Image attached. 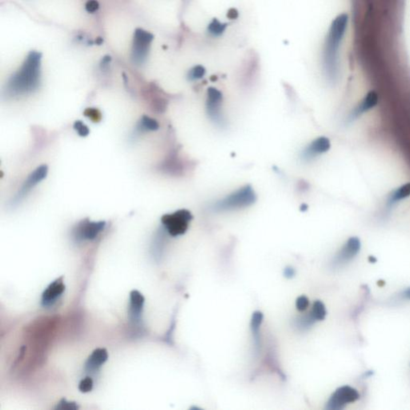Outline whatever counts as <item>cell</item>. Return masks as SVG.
I'll return each instance as SVG.
<instances>
[{"label": "cell", "instance_id": "cell-1", "mask_svg": "<svg viewBox=\"0 0 410 410\" xmlns=\"http://www.w3.org/2000/svg\"><path fill=\"white\" fill-rule=\"evenodd\" d=\"M41 60L40 52H29L20 70L7 82L4 95L8 98H16L36 92L41 81Z\"/></svg>", "mask_w": 410, "mask_h": 410}, {"label": "cell", "instance_id": "cell-2", "mask_svg": "<svg viewBox=\"0 0 410 410\" xmlns=\"http://www.w3.org/2000/svg\"><path fill=\"white\" fill-rule=\"evenodd\" d=\"M347 16L341 15L333 21L331 25L329 35L324 50V69L328 80L331 83H335L338 77V52L339 44L342 40L344 30L346 28Z\"/></svg>", "mask_w": 410, "mask_h": 410}, {"label": "cell", "instance_id": "cell-3", "mask_svg": "<svg viewBox=\"0 0 410 410\" xmlns=\"http://www.w3.org/2000/svg\"><path fill=\"white\" fill-rule=\"evenodd\" d=\"M256 201L257 194L253 187L248 184L212 203L209 209L213 213H227L249 207Z\"/></svg>", "mask_w": 410, "mask_h": 410}, {"label": "cell", "instance_id": "cell-4", "mask_svg": "<svg viewBox=\"0 0 410 410\" xmlns=\"http://www.w3.org/2000/svg\"><path fill=\"white\" fill-rule=\"evenodd\" d=\"M193 219L191 212L187 209H179L171 214L161 217L162 225L171 237L182 236L187 232L190 222Z\"/></svg>", "mask_w": 410, "mask_h": 410}, {"label": "cell", "instance_id": "cell-5", "mask_svg": "<svg viewBox=\"0 0 410 410\" xmlns=\"http://www.w3.org/2000/svg\"><path fill=\"white\" fill-rule=\"evenodd\" d=\"M223 95L219 90L215 88L208 89L206 111L208 116L213 124L221 128H225L227 126V120L225 118L223 109Z\"/></svg>", "mask_w": 410, "mask_h": 410}, {"label": "cell", "instance_id": "cell-6", "mask_svg": "<svg viewBox=\"0 0 410 410\" xmlns=\"http://www.w3.org/2000/svg\"><path fill=\"white\" fill-rule=\"evenodd\" d=\"M153 39V35L141 28H137L135 31L132 50V60L134 64L141 65L145 62Z\"/></svg>", "mask_w": 410, "mask_h": 410}, {"label": "cell", "instance_id": "cell-7", "mask_svg": "<svg viewBox=\"0 0 410 410\" xmlns=\"http://www.w3.org/2000/svg\"><path fill=\"white\" fill-rule=\"evenodd\" d=\"M360 397L358 391L348 385L337 388L331 395L326 404V409L341 410L349 403L355 402Z\"/></svg>", "mask_w": 410, "mask_h": 410}, {"label": "cell", "instance_id": "cell-8", "mask_svg": "<svg viewBox=\"0 0 410 410\" xmlns=\"http://www.w3.org/2000/svg\"><path fill=\"white\" fill-rule=\"evenodd\" d=\"M48 172V166L41 165L28 175L26 180L23 183L22 187H20L18 192L11 200L10 204L12 207L17 206L19 203H21L23 199L26 197L27 195L32 191V188L47 177Z\"/></svg>", "mask_w": 410, "mask_h": 410}, {"label": "cell", "instance_id": "cell-9", "mask_svg": "<svg viewBox=\"0 0 410 410\" xmlns=\"http://www.w3.org/2000/svg\"><path fill=\"white\" fill-rule=\"evenodd\" d=\"M360 249V240L357 237H351L334 256L331 261V267L333 269L343 267L358 254Z\"/></svg>", "mask_w": 410, "mask_h": 410}, {"label": "cell", "instance_id": "cell-10", "mask_svg": "<svg viewBox=\"0 0 410 410\" xmlns=\"http://www.w3.org/2000/svg\"><path fill=\"white\" fill-rule=\"evenodd\" d=\"M105 221H83L74 230V235L79 241H92L105 228Z\"/></svg>", "mask_w": 410, "mask_h": 410}, {"label": "cell", "instance_id": "cell-11", "mask_svg": "<svg viewBox=\"0 0 410 410\" xmlns=\"http://www.w3.org/2000/svg\"><path fill=\"white\" fill-rule=\"evenodd\" d=\"M330 147L331 143L329 138L325 136L317 138L303 149L301 153V159L303 161H311L318 155L327 152L330 149Z\"/></svg>", "mask_w": 410, "mask_h": 410}, {"label": "cell", "instance_id": "cell-12", "mask_svg": "<svg viewBox=\"0 0 410 410\" xmlns=\"http://www.w3.org/2000/svg\"><path fill=\"white\" fill-rule=\"evenodd\" d=\"M378 104V96L375 91H370L364 96L362 101L352 110L348 116V121L352 122L360 117L361 115L376 107Z\"/></svg>", "mask_w": 410, "mask_h": 410}, {"label": "cell", "instance_id": "cell-13", "mask_svg": "<svg viewBox=\"0 0 410 410\" xmlns=\"http://www.w3.org/2000/svg\"><path fill=\"white\" fill-rule=\"evenodd\" d=\"M63 279L64 277H60L47 287L42 295L43 305L48 306L52 305L63 294L65 290V285Z\"/></svg>", "mask_w": 410, "mask_h": 410}, {"label": "cell", "instance_id": "cell-14", "mask_svg": "<svg viewBox=\"0 0 410 410\" xmlns=\"http://www.w3.org/2000/svg\"><path fill=\"white\" fill-rule=\"evenodd\" d=\"M145 298L139 291L132 290L130 293L129 308L128 317L130 321L133 323H139L143 311Z\"/></svg>", "mask_w": 410, "mask_h": 410}, {"label": "cell", "instance_id": "cell-15", "mask_svg": "<svg viewBox=\"0 0 410 410\" xmlns=\"http://www.w3.org/2000/svg\"><path fill=\"white\" fill-rule=\"evenodd\" d=\"M264 315L263 313L257 311L253 313V317H252L251 321V330L253 333V350H254V355L256 357L259 356L261 353V346H262V343H261V333H260V329H261V325L263 322Z\"/></svg>", "mask_w": 410, "mask_h": 410}, {"label": "cell", "instance_id": "cell-16", "mask_svg": "<svg viewBox=\"0 0 410 410\" xmlns=\"http://www.w3.org/2000/svg\"><path fill=\"white\" fill-rule=\"evenodd\" d=\"M108 351L105 348H96L90 355L85 363L86 370L96 371L108 360Z\"/></svg>", "mask_w": 410, "mask_h": 410}, {"label": "cell", "instance_id": "cell-17", "mask_svg": "<svg viewBox=\"0 0 410 410\" xmlns=\"http://www.w3.org/2000/svg\"><path fill=\"white\" fill-rule=\"evenodd\" d=\"M176 154H172L170 158L166 159L163 164V171L173 175H181L184 171V164Z\"/></svg>", "mask_w": 410, "mask_h": 410}, {"label": "cell", "instance_id": "cell-18", "mask_svg": "<svg viewBox=\"0 0 410 410\" xmlns=\"http://www.w3.org/2000/svg\"><path fill=\"white\" fill-rule=\"evenodd\" d=\"M408 196H410V183H405L391 192L387 199V208L390 209L397 202L408 198Z\"/></svg>", "mask_w": 410, "mask_h": 410}, {"label": "cell", "instance_id": "cell-19", "mask_svg": "<svg viewBox=\"0 0 410 410\" xmlns=\"http://www.w3.org/2000/svg\"><path fill=\"white\" fill-rule=\"evenodd\" d=\"M317 320L314 318L312 313L309 312L306 314L301 315L293 319V325L294 328L301 332L309 330L311 327L314 325Z\"/></svg>", "mask_w": 410, "mask_h": 410}, {"label": "cell", "instance_id": "cell-20", "mask_svg": "<svg viewBox=\"0 0 410 410\" xmlns=\"http://www.w3.org/2000/svg\"><path fill=\"white\" fill-rule=\"evenodd\" d=\"M159 124L156 120L147 116H142L137 126L139 132H147V131H157Z\"/></svg>", "mask_w": 410, "mask_h": 410}, {"label": "cell", "instance_id": "cell-21", "mask_svg": "<svg viewBox=\"0 0 410 410\" xmlns=\"http://www.w3.org/2000/svg\"><path fill=\"white\" fill-rule=\"evenodd\" d=\"M311 313L313 314L314 318L318 321L325 320L326 317L327 312L325 306L321 301H316L313 303V308L311 310Z\"/></svg>", "mask_w": 410, "mask_h": 410}, {"label": "cell", "instance_id": "cell-22", "mask_svg": "<svg viewBox=\"0 0 410 410\" xmlns=\"http://www.w3.org/2000/svg\"><path fill=\"white\" fill-rule=\"evenodd\" d=\"M227 26V24H222L217 19H213V21L209 24L208 27V31L212 36H220L223 34Z\"/></svg>", "mask_w": 410, "mask_h": 410}, {"label": "cell", "instance_id": "cell-23", "mask_svg": "<svg viewBox=\"0 0 410 410\" xmlns=\"http://www.w3.org/2000/svg\"><path fill=\"white\" fill-rule=\"evenodd\" d=\"M205 73H206L205 68L201 65H197V66H195L190 70L189 72L187 74V78L191 81L200 80L201 78L204 76Z\"/></svg>", "mask_w": 410, "mask_h": 410}, {"label": "cell", "instance_id": "cell-24", "mask_svg": "<svg viewBox=\"0 0 410 410\" xmlns=\"http://www.w3.org/2000/svg\"><path fill=\"white\" fill-rule=\"evenodd\" d=\"M84 116L89 118L93 122H100L102 119L101 112L96 108H89L85 109L84 112Z\"/></svg>", "mask_w": 410, "mask_h": 410}, {"label": "cell", "instance_id": "cell-25", "mask_svg": "<svg viewBox=\"0 0 410 410\" xmlns=\"http://www.w3.org/2000/svg\"><path fill=\"white\" fill-rule=\"evenodd\" d=\"M73 127L74 129L76 130V132H77L80 136H82V137H86V136H88V135H89V128H88L87 125H85L83 122L80 121V120H77V121L75 122Z\"/></svg>", "mask_w": 410, "mask_h": 410}, {"label": "cell", "instance_id": "cell-26", "mask_svg": "<svg viewBox=\"0 0 410 410\" xmlns=\"http://www.w3.org/2000/svg\"><path fill=\"white\" fill-rule=\"evenodd\" d=\"M92 388H93V380L89 376L83 379L79 384V390L81 392H90L92 391Z\"/></svg>", "mask_w": 410, "mask_h": 410}, {"label": "cell", "instance_id": "cell-27", "mask_svg": "<svg viewBox=\"0 0 410 410\" xmlns=\"http://www.w3.org/2000/svg\"><path fill=\"white\" fill-rule=\"evenodd\" d=\"M309 305V300L306 296H301L297 299L296 308L300 312H304L308 309Z\"/></svg>", "mask_w": 410, "mask_h": 410}, {"label": "cell", "instance_id": "cell-28", "mask_svg": "<svg viewBox=\"0 0 410 410\" xmlns=\"http://www.w3.org/2000/svg\"><path fill=\"white\" fill-rule=\"evenodd\" d=\"M55 408L56 409L76 410L79 408V406L76 402H68L66 399L63 398Z\"/></svg>", "mask_w": 410, "mask_h": 410}, {"label": "cell", "instance_id": "cell-29", "mask_svg": "<svg viewBox=\"0 0 410 410\" xmlns=\"http://www.w3.org/2000/svg\"><path fill=\"white\" fill-rule=\"evenodd\" d=\"M99 8H100V4L96 0H89L85 5L86 11L89 13L97 12Z\"/></svg>", "mask_w": 410, "mask_h": 410}, {"label": "cell", "instance_id": "cell-30", "mask_svg": "<svg viewBox=\"0 0 410 410\" xmlns=\"http://www.w3.org/2000/svg\"><path fill=\"white\" fill-rule=\"evenodd\" d=\"M295 275H296L295 269H293V268L290 267V266H288V267L285 268V270H284V276H285L286 278H293V277H294Z\"/></svg>", "mask_w": 410, "mask_h": 410}, {"label": "cell", "instance_id": "cell-31", "mask_svg": "<svg viewBox=\"0 0 410 410\" xmlns=\"http://www.w3.org/2000/svg\"><path fill=\"white\" fill-rule=\"evenodd\" d=\"M227 16L228 18L230 19V20H235L238 17V12L235 8H231L228 12Z\"/></svg>", "mask_w": 410, "mask_h": 410}, {"label": "cell", "instance_id": "cell-32", "mask_svg": "<svg viewBox=\"0 0 410 410\" xmlns=\"http://www.w3.org/2000/svg\"><path fill=\"white\" fill-rule=\"evenodd\" d=\"M111 60H112V58H111L110 56H106V57H104V58L102 60L101 66L103 67V68L108 66L109 63L111 62Z\"/></svg>", "mask_w": 410, "mask_h": 410}, {"label": "cell", "instance_id": "cell-33", "mask_svg": "<svg viewBox=\"0 0 410 410\" xmlns=\"http://www.w3.org/2000/svg\"><path fill=\"white\" fill-rule=\"evenodd\" d=\"M404 296L408 299H410V288L404 291Z\"/></svg>", "mask_w": 410, "mask_h": 410}]
</instances>
